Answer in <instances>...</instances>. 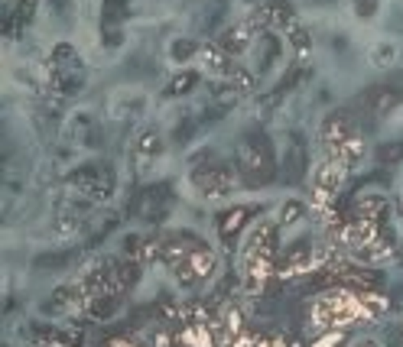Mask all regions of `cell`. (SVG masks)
Returning a JSON list of instances; mask_svg holds the SVG:
<instances>
[{"label":"cell","mask_w":403,"mask_h":347,"mask_svg":"<svg viewBox=\"0 0 403 347\" xmlns=\"http://www.w3.org/2000/svg\"><path fill=\"white\" fill-rule=\"evenodd\" d=\"M358 16H374L378 13V0H355Z\"/></svg>","instance_id":"cell-18"},{"label":"cell","mask_w":403,"mask_h":347,"mask_svg":"<svg viewBox=\"0 0 403 347\" xmlns=\"http://www.w3.org/2000/svg\"><path fill=\"white\" fill-rule=\"evenodd\" d=\"M52 7H56L59 13H65V7H69V0H52Z\"/></svg>","instance_id":"cell-20"},{"label":"cell","mask_w":403,"mask_h":347,"mask_svg":"<svg viewBox=\"0 0 403 347\" xmlns=\"http://www.w3.org/2000/svg\"><path fill=\"white\" fill-rule=\"evenodd\" d=\"M101 16H104V30H114L127 16V0H104Z\"/></svg>","instance_id":"cell-12"},{"label":"cell","mask_w":403,"mask_h":347,"mask_svg":"<svg viewBox=\"0 0 403 347\" xmlns=\"http://www.w3.org/2000/svg\"><path fill=\"white\" fill-rule=\"evenodd\" d=\"M302 175H306V150H302L300 137H293V146L283 156V179H287L289 186H300Z\"/></svg>","instance_id":"cell-6"},{"label":"cell","mask_w":403,"mask_h":347,"mask_svg":"<svg viewBox=\"0 0 403 347\" xmlns=\"http://www.w3.org/2000/svg\"><path fill=\"white\" fill-rule=\"evenodd\" d=\"M198 85V75L196 71H185V75H179V78H173V85L166 88V98H176V94H189L192 88Z\"/></svg>","instance_id":"cell-13"},{"label":"cell","mask_w":403,"mask_h":347,"mask_svg":"<svg viewBox=\"0 0 403 347\" xmlns=\"http://www.w3.org/2000/svg\"><path fill=\"white\" fill-rule=\"evenodd\" d=\"M30 16H33V0H13V3H7V10H3V33L17 36L30 23Z\"/></svg>","instance_id":"cell-7"},{"label":"cell","mask_w":403,"mask_h":347,"mask_svg":"<svg viewBox=\"0 0 403 347\" xmlns=\"http://www.w3.org/2000/svg\"><path fill=\"white\" fill-rule=\"evenodd\" d=\"M196 130H198V124H192V120H189V117H185L183 124H179V127H176L173 139H176V143H189V139H192V133H196Z\"/></svg>","instance_id":"cell-16"},{"label":"cell","mask_w":403,"mask_h":347,"mask_svg":"<svg viewBox=\"0 0 403 347\" xmlns=\"http://www.w3.org/2000/svg\"><path fill=\"white\" fill-rule=\"evenodd\" d=\"M225 13H228V0H208V7L202 10V20H198V26L205 30V33H211L215 26L225 20Z\"/></svg>","instance_id":"cell-10"},{"label":"cell","mask_w":403,"mask_h":347,"mask_svg":"<svg viewBox=\"0 0 403 347\" xmlns=\"http://www.w3.org/2000/svg\"><path fill=\"white\" fill-rule=\"evenodd\" d=\"M247 218H251V208H234V211H228V214H221V218H218V224H221V237H225V240L231 243V237H234V234L241 231V224H244Z\"/></svg>","instance_id":"cell-9"},{"label":"cell","mask_w":403,"mask_h":347,"mask_svg":"<svg viewBox=\"0 0 403 347\" xmlns=\"http://www.w3.org/2000/svg\"><path fill=\"white\" fill-rule=\"evenodd\" d=\"M378 159L384 162V166H393V162L403 159V139H391V143H384L378 150Z\"/></svg>","instance_id":"cell-14"},{"label":"cell","mask_w":403,"mask_h":347,"mask_svg":"<svg viewBox=\"0 0 403 347\" xmlns=\"http://www.w3.org/2000/svg\"><path fill=\"white\" fill-rule=\"evenodd\" d=\"M189 56H196V43H192V39L173 43V58H189Z\"/></svg>","instance_id":"cell-17"},{"label":"cell","mask_w":403,"mask_h":347,"mask_svg":"<svg viewBox=\"0 0 403 347\" xmlns=\"http://www.w3.org/2000/svg\"><path fill=\"white\" fill-rule=\"evenodd\" d=\"M300 214H302V208H300V205H289V208L283 211V224H289V221H296V218H300Z\"/></svg>","instance_id":"cell-19"},{"label":"cell","mask_w":403,"mask_h":347,"mask_svg":"<svg viewBox=\"0 0 403 347\" xmlns=\"http://www.w3.org/2000/svg\"><path fill=\"white\" fill-rule=\"evenodd\" d=\"M400 101H403V88H391V85H374V88H368V91L361 94V107L374 117H384Z\"/></svg>","instance_id":"cell-3"},{"label":"cell","mask_w":403,"mask_h":347,"mask_svg":"<svg viewBox=\"0 0 403 347\" xmlns=\"http://www.w3.org/2000/svg\"><path fill=\"white\" fill-rule=\"evenodd\" d=\"M72 182H75L79 188H85V192L94 195V198H107L111 192H114V169H111L107 162H94V166L79 169Z\"/></svg>","instance_id":"cell-2"},{"label":"cell","mask_w":403,"mask_h":347,"mask_svg":"<svg viewBox=\"0 0 403 347\" xmlns=\"http://www.w3.org/2000/svg\"><path fill=\"white\" fill-rule=\"evenodd\" d=\"M196 182L202 192H208V195H221V192H228L231 182H234V179H231V166L211 159L208 169H198L196 172Z\"/></svg>","instance_id":"cell-4"},{"label":"cell","mask_w":403,"mask_h":347,"mask_svg":"<svg viewBox=\"0 0 403 347\" xmlns=\"http://www.w3.org/2000/svg\"><path fill=\"white\" fill-rule=\"evenodd\" d=\"M238 169H241L247 186H267L273 179V150H270L267 137L251 133V137L241 139V146H238Z\"/></svg>","instance_id":"cell-1"},{"label":"cell","mask_w":403,"mask_h":347,"mask_svg":"<svg viewBox=\"0 0 403 347\" xmlns=\"http://www.w3.org/2000/svg\"><path fill=\"white\" fill-rule=\"evenodd\" d=\"M277 52H280V43L273 39V36H267V39H264V58H260V71L270 69V62L277 58Z\"/></svg>","instance_id":"cell-15"},{"label":"cell","mask_w":403,"mask_h":347,"mask_svg":"<svg viewBox=\"0 0 403 347\" xmlns=\"http://www.w3.org/2000/svg\"><path fill=\"white\" fill-rule=\"evenodd\" d=\"M166 208H169V186H156V188H147L137 198L134 214H140L143 221H160L166 214Z\"/></svg>","instance_id":"cell-5"},{"label":"cell","mask_w":403,"mask_h":347,"mask_svg":"<svg viewBox=\"0 0 403 347\" xmlns=\"http://www.w3.org/2000/svg\"><path fill=\"white\" fill-rule=\"evenodd\" d=\"M247 39H251V26H238L231 33L221 36V49L225 52H244L247 49Z\"/></svg>","instance_id":"cell-11"},{"label":"cell","mask_w":403,"mask_h":347,"mask_svg":"<svg viewBox=\"0 0 403 347\" xmlns=\"http://www.w3.org/2000/svg\"><path fill=\"white\" fill-rule=\"evenodd\" d=\"M293 20V10H289V3H283V0H270V3H264L260 10H257V16H254V26H283Z\"/></svg>","instance_id":"cell-8"}]
</instances>
